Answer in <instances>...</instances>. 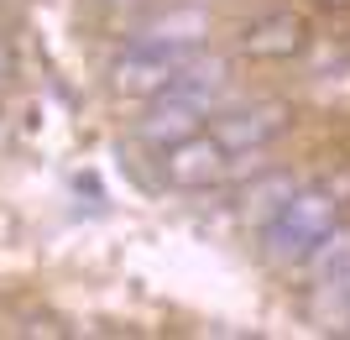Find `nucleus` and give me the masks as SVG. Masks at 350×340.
Returning <instances> with one entry per match:
<instances>
[{"instance_id": "nucleus-3", "label": "nucleus", "mask_w": 350, "mask_h": 340, "mask_svg": "<svg viewBox=\"0 0 350 340\" xmlns=\"http://www.w3.org/2000/svg\"><path fill=\"white\" fill-rule=\"evenodd\" d=\"M157 168L173 189L199 194V189H215V183H225V178L235 173V152L225 147L215 131H193V136H183V142H173V147H162Z\"/></svg>"}, {"instance_id": "nucleus-9", "label": "nucleus", "mask_w": 350, "mask_h": 340, "mask_svg": "<svg viewBox=\"0 0 350 340\" xmlns=\"http://www.w3.org/2000/svg\"><path fill=\"white\" fill-rule=\"evenodd\" d=\"M215 31V21H209V11H199V5H173V11L152 16L136 37H152V42H173V47H199Z\"/></svg>"}, {"instance_id": "nucleus-8", "label": "nucleus", "mask_w": 350, "mask_h": 340, "mask_svg": "<svg viewBox=\"0 0 350 340\" xmlns=\"http://www.w3.org/2000/svg\"><path fill=\"white\" fill-rule=\"evenodd\" d=\"M199 120H204V110L189 100H178V94H157V105L146 110L142 120H136V136H142L146 147H173V142H183V136L199 131Z\"/></svg>"}, {"instance_id": "nucleus-11", "label": "nucleus", "mask_w": 350, "mask_h": 340, "mask_svg": "<svg viewBox=\"0 0 350 340\" xmlns=\"http://www.w3.org/2000/svg\"><path fill=\"white\" fill-rule=\"evenodd\" d=\"M5 68H11V58H5V47H0V79H5Z\"/></svg>"}, {"instance_id": "nucleus-5", "label": "nucleus", "mask_w": 350, "mask_h": 340, "mask_svg": "<svg viewBox=\"0 0 350 340\" xmlns=\"http://www.w3.org/2000/svg\"><path fill=\"white\" fill-rule=\"evenodd\" d=\"M288 126H293V116H288L282 100H256V105L225 110V116L215 120V136L235 152V157H251V152H267Z\"/></svg>"}, {"instance_id": "nucleus-10", "label": "nucleus", "mask_w": 350, "mask_h": 340, "mask_svg": "<svg viewBox=\"0 0 350 340\" xmlns=\"http://www.w3.org/2000/svg\"><path fill=\"white\" fill-rule=\"evenodd\" d=\"M293 189H298V178H293V173H282V168H267V173H256L246 189H241V215H246L251 225H262Z\"/></svg>"}, {"instance_id": "nucleus-1", "label": "nucleus", "mask_w": 350, "mask_h": 340, "mask_svg": "<svg viewBox=\"0 0 350 340\" xmlns=\"http://www.w3.org/2000/svg\"><path fill=\"white\" fill-rule=\"evenodd\" d=\"M340 215H345V205H340V194L329 189V183H298V189L262 220V252L278 267L304 262V257L340 225Z\"/></svg>"}, {"instance_id": "nucleus-2", "label": "nucleus", "mask_w": 350, "mask_h": 340, "mask_svg": "<svg viewBox=\"0 0 350 340\" xmlns=\"http://www.w3.org/2000/svg\"><path fill=\"white\" fill-rule=\"evenodd\" d=\"M308 262V314L324 330H345L350 325V225L340 220L329 236L304 257Z\"/></svg>"}, {"instance_id": "nucleus-7", "label": "nucleus", "mask_w": 350, "mask_h": 340, "mask_svg": "<svg viewBox=\"0 0 350 340\" xmlns=\"http://www.w3.org/2000/svg\"><path fill=\"white\" fill-rule=\"evenodd\" d=\"M230 84H235V74H230V63H225V58H189L162 94H178V100L199 105V110L209 116V110H219V105L230 100Z\"/></svg>"}, {"instance_id": "nucleus-4", "label": "nucleus", "mask_w": 350, "mask_h": 340, "mask_svg": "<svg viewBox=\"0 0 350 340\" xmlns=\"http://www.w3.org/2000/svg\"><path fill=\"white\" fill-rule=\"evenodd\" d=\"M189 58H193V47H173V42L136 37V42H126L116 53V63H110V84H116V94H162Z\"/></svg>"}, {"instance_id": "nucleus-6", "label": "nucleus", "mask_w": 350, "mask_h": 340, "mask_svg": "<svg viewBox=\"0 0 350 340\" xmlns=\"http://www.w3.org/2000/svg\"><path fill=\"white\" fill-rule=\"evenodd\" d=\"M304 42H308V21L298 11H288V5L251 16V21H241V31H235V47H241L246 58H262V63L293 58V53H304Z\"/></svg>"}]
</instances>
